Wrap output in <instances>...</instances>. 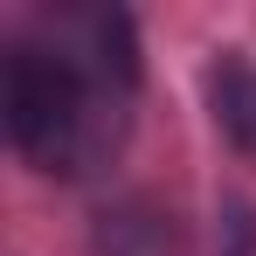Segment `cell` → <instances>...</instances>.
I'll return each mask as SVG.
<instances>
[{
	"instance_id": "cell-2",
	"label": "cell",
	"mask_w": 256,
	"mask_h": 256,
	"mask_svg": "<svg viewBox=\"0 0 256 256\" xmlns=\"http://www.w3.org/2000/svg\"><path fill=\"white\" fill-rule=\"evenodd\" d=\"M201 90H208V118L214 132L256 160V62L242 48H214L208 70H201Z\"/></svg>"
},
{
	"instance_id": "cell-1",
	"label": "cell",
	"mask_w": 256,
	"mask_h": 256,
	"mask_svg": "<svg viewBox=\"0 0 256 256\" xmlns=\"http://www.w3.org/2000/svg\"><path fill=\"white\" fill-rule=\"evenodd\" d=\"M138 97V35L118 7H35L7 42L0 118L14 152L48 180L97 173L132 125Z\"/></svg>"
},
{
	"instance_id": "cell-3",
	"label": "cell",
	"mask_w": 256,
	"mask_h": 256,
	"mask_svg": "<svg viewBox=\"0 0 256 256\" xmlns=\"http://www.w3.org/2000/svg\"><path fill=\"white\" fill-rule=\"evenodd\" d=\"M104 256H180V228H173V214L132 201V208L104 214Z\"/></svg>"
}]
</instances>
